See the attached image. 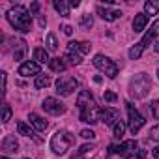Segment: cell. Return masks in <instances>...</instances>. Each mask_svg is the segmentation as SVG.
<instances>
[{"label":"cell","mask_w":159,"mask_h":159,"mask_svg":"<svg viewBox=\"0 0 159 159\" xmlns=\"http://www.w3.org/2000/svg\"><path fill=\"white\" fill-rule=\"evenodd\" d=\"M77 107L81 111V120L86 122V124H96L99 120V111H98V105L92 98V94L88 90H81L79 92V98H77Z\"/></svg>","instance_id":"6da1fadb"},{"label":"cell","mask_w":159,"mask_h":159,"mask_svg":"<svg viewBox=\"0 0 159 159\" xmlns=\"http://www.w3.org/2000/svg\"><path fill=\"white\" fill-rule=\"evenodd\" d=\"M6 17H8L10 25H11L15 30L23 32V34L30 32V26H32V15L26 11V8H23V6H15V8H11V10L8 11Z\"/></svg>","instance_id":"7a4b0ae2"},{"label":"cell","mask_w":159,"mask_h":159,"mask_svg":"<svg viewBox=\"0 0 159 159\" xmlns=\"http://www.w3.org/2000/svg\"><path fill=\"white\" fill-rule=\"evenodd\" d=\"M71 142H73V139L69 137V133H66V131H56V133L51 137V150H52L54 153L62 155V153H66V152L69 150Z\"/></svg>","instance_id":"3957f363"},{"label":"cell","mask_w":159,"mask_h":159,"mask_svg":"<svg viewBox=\"0 0 159 159\" xmlns=\"http://www.w3.org/2000/svg\"><path fill=\"white\" fill-rule=\"evenodd\" d=\"M94 66H96L99 71H103L109 79H114V77L118 75V66H116L109 56H105V54H96V56H94Z\"/></svg>","instance_id":"277c9868"},{"label":"cell","mask_w":159,"mask_h":159,"mask_svg":"<svg viewBox=\"0 0 159 159\" xmlns=\"http://www.w3.org/2000/svg\"><path fill=\"white\" fill-rule=\"evenodd\" d=\"M150 88H152V83H150V79L144 73L137 75L131 81V94H135V98H146Z\"/></svg>","instance_id":"5b68a950"},{"label":"cell","mask_w":159,"mask_h":159,"mask_svg":"<svg viewBox=\"0 0 159 159\" xmlns=\"http://www.w3.org/2000/svg\"><path fill=\"white\" fill-rule=\"evenodd\" d=\"M77 88H79V81H77L75 77H69V75L58 77V81H56V92L60 96H71Z\"/></svg>","instance_id":"8992f818"},{"label":"cell","mask_w":159,"mask_h":159,"mask_svg":"<svg viewBox=\"0 0 159 159\" xmlns=\"http://www.w3.org/2000/svg\"><path fill=\"white\" fill-rule=\"evenodd\" d=\"M125 105H127V114H129V129H131L133 135H137V133L142 129V125L146 124V120H144V116H142L131 103H125Z\"/></svg>","instance_id":"52a82bcc"},{"label":"cell","mask_w":159,"mask_h":159,"mask_svg":"<svg viewBox=\"0 0 159 159\" xmlns=\"http://www.w3.org/2000/svg\"><path fill=\"white\" fill-rule=\"evenodd\" d=\"M109 152L118 153V155H122V157H133L135 152H137V140H125V142H122L120 146L111 144V146H109Z\"/></svg>","instance_id":"ba28073f"},{"label":"cell","mask_w":159,"mask_h":159,"mask_svg":"<svg viewBox=\"0 0 159 159\" xmlns=\"http://www.w3.org/2000/svg\"><path fill=\"white\" fill-rule=\"evenodd\" d=\"M41 107L45 109V112L54 114V116H58V114H64V112H66L64 103H60V101H58V99H54V98H47V99L43 101V105H41Z\"/></svg>","instance_id":"9c48e42d"},{"label":"cell","mask_w":159,"mask_h":159,"mask_svg":"<svg viewBox=\"0 0 159 159\" xmlns=\"http://www.w3.org/2000/svg\"><path fill=\"white\" fill-rule=\"evenodd\" d=\"M118 118H120V111L114 107H107V109L99 111V120H103L105 125H112Z\"/></svg>","instance_id":"30bf717a"},{"label":"cell","mask_w":159,"mask_h":159,"mask_svg":"<svg viewBox=\"0 0 159 159\" xmlns=\"http://www.w3.org/2000/svg\"><path fill=\"white\" fill-rule=\"evenodd\" d=\"M155 36H159V21H153V25L150 26V30H148V32L144 34V38L139 41V45H140L142 49H146V47L155 39Z\"/></svg>","instance_id":"8fae6325"},{"label":"cell","mask_w":159,"mask_h":159,"mask_svg":"<svg viewBox=\"0 0 159 159\" xmlns=\"http://www.w3.org/2000/svg\"><path fill=\"white\" fill-rule=\"evenodd\" d=\"M66 56H67V60H69L73 66H79V64L83 62V54L77 51L75 41H69V43H67V52H66Z\"/></svg>","instance_id":"7c38bea8"},{"label":"cell","mask_w":159,"mask_h":159,"mask_svg":"<svg viewBox=\"0 0 159 159\" xmlns=\"http://www.w3.org/2000/svg\"><path fill=\"white\" fill-rule=\"evenodd\" d=\"M39 64L38 62H25L21 67H19V75L23 77H30V75H39Z\"/></svg>","instance_id":"4fadbf2b"},{"label":"cell","mask_w":159,"mask_h":159,"mask_svg":"<svg viewBox=\"0 0 159 159\" xmlns=\"http://www.w3.org/2000/svg\"><path fill=\"white\" fill-rule=\"evenodd\" d=\"M98 13H99V17L103 19V21H116V19H120L122 17V11H118V10H107V8H98Z\"/></svg>","instance_id":"5bb4252c"},{"label":"cell","mask_w":159,"mask_h":159,"mask_svg":"<svg viewBox=\"0 0 159 159\" xmlns=\"http://www.w3.org/2000/svg\"><path fill=\"white\" fill-rule=\"evenodd\" d=\"M26 51H28L26 41H25V39H17V41H15V49H13V58H15V60H23V58L26 56Z\"/></svg>","instance_id":"9a60e30c"},{"label":"cell","mask_w":159,"mask_h":159,"mask_svg":"<svg viewBox=\"0 0 159 159\" xmlns=\"http://www.w3.org/2000/svg\"><path fill=\"white\" fill-rule=\"evenodd\" d=\"M17 148H19V142L15 140V137H13V135H6L4 140H2V150H4V152H11V153H15Z\"/></svg>","instance_id":"2e32d148"},{"label":"cell","mask_w":159,"mask_h":159,"mask_svg":"<svg viewBox=\"0 0 159 159\" xmlns=\"http://www.w3.org/2000/svg\"><path fill=\"white\" fill-rule=\"evenodd\" d=\"M28 118H30V124H32L38 131H45V129L49 127L47 120H43V118H41L39 114H36V112H30V116H28Z\"/></svg>","instance_id":"e0dca14e"},{"label":"cell","mask_w":159,"mask_h":159,"mask_svg":"<svg viewBox=\"0 0 159 159\" xmlns=\"http://www.w3.org/2000/svg\"><path fill=\"white\" fill-rule=\"evenodd\" d=\"M146 25H148V15L146 13H137L135 19H133V30L135 32H142Z\"/></svg>","instance_id":"ac0fdd59"},{"label":"cell","mask_w":159,"mask_h":159,"mask_svg":"<svg viewBox=\"0 0 159 159\" xmlns=\"http://www.w3.org/2000/svg\"><path fill=\"white\" fill-rule=\"evenodd\" d=\"M94 153H96V146L94 144H84V146L79 148V152H77V155L73 159H86V157H90Z\"/></svg>","instance_id":"d6986e66"},{"label":"cell","mask_w":159,"mask_h":159,"mask_svg":"<svg viewBox=\"0 0 159 159\" xmlns=\"http://www.w3.org/2000/svg\"><path fill=\"white\" fill-rule=\"evenodd\" d=\"M34 60H38V64H47V62H51L47 51L41 49V47H36V49H34Z\"/></svg>","instance_id":"ffe728a7"},{"label":"cell","mask_w":159,"mask_h":159,"mask_svg":"<svg viewBox=\"0 0 159 159\" xmlns=\"http://www.w3.org/2000/svg\"><path fill=\"white\" fill-rule=\"evenodd\" d=\"M54 10L62 15V17H69V4L64 2V0H54Z\"/></svg>","instance_id":"44dd1931"},{"label":"cell","mask_w":159,"mask_h":159,"mask_svg":"<svg viewBox=\"0 0 159 159\" xmlns=\"http://www.w3.org/2000/svg\"><path fill=\"white\" fill-rule=\"evenodd\" d=\"M144 11H146V15L159 13V0H150V2H146L144 4Z\"/></svg>","instance_id":"7402d4cb"},{"label":"cell","mask_w":159,"mask_h":159,"mask_svg":"<svg viewBox=\"0 0 159 159\" xmlns=\"http://www.w3.org/2000/svg\"><path fill=\"white\" fill-rule=\"evenodd\" d=\"M49 67L52 69V71H56V73H60V71H64L66 69V64L60 60V58H52L51 62H49Z\"/></svg>","instance_id":"603a6c76"},{"label":"cell","mask_w":159,"mask_h":159,"mask_svg":"<svg viewBox=\"0 0 159 159\" xmlns=\"http://www.w3.org/2000/svg\"><path fill=\"white\" fill-rule=\"evenodd\" d=\"M17 131H19V135L34 137V131H32V129H30V125H26L25 122H17Z\"/></svg>","instance_id":"cb8c5ba5"},{"label":"cell","mask_w":159,"mask_h":159,"mask_svg":"<svg viewBox=\"0 0 159 159\" xmlns=\"http://www.w3.org/2000/svg\"><path fill=\"white\" fill-rule=\"evenodd\" d=\"M49 84H51V79L47 75H38V79H36V88H47Z\"/></svg>","instance_id":"d4e9b609"},{"label":"cell","mask_w":159,"mask_h":159,"mask_svg":"<svg viewBox=\"0 0 159 159\" xmlns=\"http://www.w3.org/2000/svg\"><path fill=\"white\" fill-rule=\"evenodd\" d=\"M75 47H77V51L81 52V54H88L90 49H92V45L86 43V41H75Z\"/></svg>","instance_id":"484cf974"},{"label":"cell","mask_w":159,"mask_h":159,"mask_svg":"<svg viewBox=\"0 0 159 159\" xmlns=\"http://www.w3.org/2000/svg\"><path fill=\"white\" fill-rule=\"evenodd\" d=\"M142 51H144V49H142L139 43H135V47H131V49H129V58H131V60H139V58H140V54H142Z\"/></svg>","instance_id":"4316f807"},{"label":"cell","mask_w":159,"mask_h":159,"mask_svg":"<svg viewBox=\"0 0 159 159\" xmlns=\"http://www.w3.org/2000/svg\"><path fill=\"white\" fill-rule=\"evenodd\" d=\"M47 49L49 51H56L58 49V41H56V36L51 32V34H47Z\"/></svg>","instance_id":"83f0119b"},{"label":"cell","mask_w":159,"mask_h":159,"mask_svg":"<svg viewBox=\"0 0 159 159\" xmlns=\"http://www.w3.org/2000/svg\"><path fill=\"white\" fill-rule=\"evenodd\" d=\"M124 133H125V124H124V122H116V124H114V137H116V139H122Z\"/></svg>","instance_id":"f1b7e54d"},{"label":"cell","mask_w":159,"mask_h":159,"mask_svg":"<svg viewBox=\"0 0 159 159\" xmlns=\"http://www.w3.org/2000/svg\"><path fill=\"white\" fill-rule=\"evenodd\" d=\"M11 118V107L8 103H4V109H2V122H8Z\"/></svg>","instance_id":"f546056e"},{"label":"cell","mask_w":159,"mask_h":159,"mask_svg":"<svg viewBox=\"0 0 159 159\" xmlns=\"http://www.w3.org/2000/svg\"><path fill=\"white\" fill-rule=\"evenodd\" d=\"M103 99H105L107 103H114V101L118 99V96H116L114 92H109V90H107V92L103 94Z\"/></svg>","instance_id":"4dcf8cb0"},{"label":"cell","mask_w":159,"mask_h":159,"mask_svg":"<svg viewBox=\"0 0 159 159\" xmlns=\"http://www.w3.org/2000/svg\"><path fill=\"white\" fill-rule=\"evenodd\" d=\"M150 109H152V116H153V118H159V99L152 101Z\"/></svg>","instance_id":"1f68e13d"},{"label":"cell","mask_w":159,"mask_h":159,"mask_svg":"<svg viewBox=\"0 0 159 159\" xmlns=\"http://www.w3.org/2000/svg\"><path fill=\"white\" fill-rule=\"evenodd\" d=\"M81 25H83L84 28H90V26L94 25V21H92V15H83V19H81Z\"/></svg>","instance_id":"d6a6232c"},{"label":"cell","mask_w":159,"mask_h":159,"mask_svg":"<svg viewBox=\"0 0 159 159\" xmlns=\"http://www.w3.org/2000/svg\"><path fill=\"white\" fill-rule=\"evenodd\" d=\"M81 137H83V139H90V140H92V139L96 137V133H94L92 129H83V131H81Z\"/></svg>","instance_id":"836d02e7"},{"label":"cell","mask_w":159,"mask_h":159,"mask_svg":"<svg viewBox=\"0 0 159 159\" xmlns=\"http://www.w3.org/2000/svg\"><path fill=\"white\" fill-rule=\"evenodd\" d=\"M150 139L159 140V125H155V127H152V129H150Z\"/></svg>","instance_id":"e575fe53"},{"label":"cell","mask_w":159,"mask_h":159,"mask_svg":"<svg viewBox=\"0 0 159 159\" xmlns=\"http://www.w3.org/2000/svg\"><path fill=\"white\" fill-rule=\"evenodd\" d=\"M62 30H64V34H66V36H71V34H73V28H71L69 25H64V26H62Z\"/></svg>","instance_id":"d590c367"},{"label":"cell","mask_w":159,"mask_h":159,"mask_svg":"<svg viewBox=\"0 0 159 159\" xmlns=\"http://www.w3.org/2000/svg\"><path fill=\"white\" fill-rule=\"evenodd\" d=\"M30 11H32V13H38V11H39V4H38V2H34V4L30 6Z\"/></svg>","instance_id":"8d00e7d4"},{"label":"cell","mask_w":159,"mask_h":159,"mask_svg":"<svg viewBox=\"0 0 159 159\" xmlns=\"http://www.w3.org/2000/svg\"><path fill=\"white\" fill-rule=\"evenodd\" d=\"M2 94H6V73H2Z\"/></svg>","instance_id":"74e56055"},{"label":"cell","mask_w":159,"mask_h":159,"mask_svg":"<svg viewBox=\"0 0 159 159\" xmlns=\"http://www.w3.org/2000/svg\"><path fill=\"white\" fill-rule=\"evenodd\" d=\"M79 4H81L79 0H71V2H69V6H71V8H79Z\"/></svg>","instance_id":"f35d334b"},{"label":"cell","mask_w":159,"mask_h":159,"mask_svg":"<svg viewBox=\"0 0 159 159\" xmlns=\"http://www.w3.org/2000/svg\"><path fill=\"white\" fill-rule=\"evenodd\" d=\"M144 155H146V152H144V150H140V152H139V153H137V159H142V157H144Z\"/></svg>","instance_id":"ab89813d"},{"label":"cell","mask_w":159,"mask_h":159,"mask_svg":"<svg viewBox=\"0 0 159 159\" xmlns=\"http://www.w3.org/2000/svg\"><path fill=\"white\" fill-rule=\"evenodd\" d=\"M152 153H153V157H157V159H159V146H157V148H153V152H152Z\"/></svg>","instance_id":"60d3db41"},{"label":"cell","mask_w":159,"mask_h":159,"mask_svg":"<svg viewBox=\"0 0 159 159\" xmlns=\"http://www.w3.org/2000/svg\"><path fill=\"white\" fill-rule=\"evenodd\" d=\"M155 52H157V54H159V41H157V43H155Z\"/></svg>","instance_id":"b9f144b4"},{"label":"cell","mask_w":159,"mask_h":159,"mask_svg":"<svg viewBox=\"0 0 159 159\" xmlns=\"http://www.w3.org/2000/svg\"><path fill=\"white\" fill-rule=\"evenodd\" d=\"M0 159H8V157H4V155H2V157H0Z\"/></svg>","instance_id":"7bdbcfd3"},{"label":"cell","mask_w":159,"mask_h":159,"mask_svg":"<svg viewBox=\"0 0 159 159\" xmlns=\"http://www.w3.org/2000/svg\"><path fill=\"white\" fill-rule=\"evenodd\" d=\"M157 77H159V69H157Z\"/></svg>","instance_id":"ee69618b"},{"label":"cell","mask_w":159,"mask_h":159,"mask_svg":"<svg viewBox=\"0 0 159 159\" xmlns=\"http://www.w3.org/2000/svg\"><path fill=\"white\" fill-rule=\"evenodd\" d=\"M25 159H28V157H25Z\"/></svg>","instance_id":"f6af8a7d"}]
</instances>
